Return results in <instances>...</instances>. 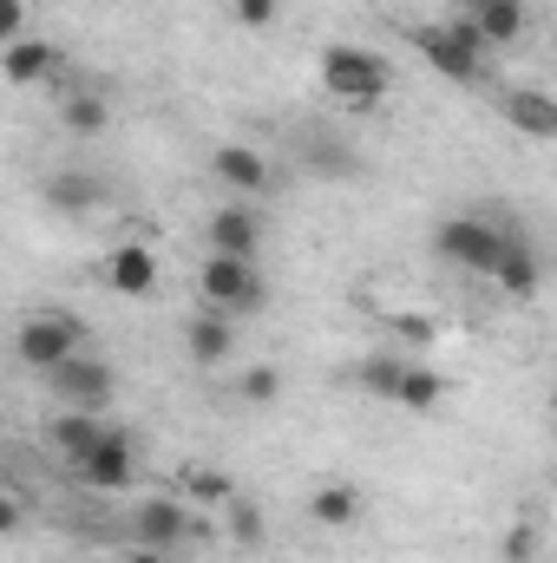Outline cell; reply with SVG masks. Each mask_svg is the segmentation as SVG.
<instances>
[{"mask_svg":"<svg viewBox=\"0 0 557 563\" xmlns=\"http://www.w3.org/2000/svg\"><path fill=\"white\" fill-rule=\"evenodd\" d=\"M414 46H419V59H426L439 79H452V86H485V79H492V66H485L492 40H485L466 13H452V20H439V26H414Z\"/></svg>","mask_w":557,"mask_h":563,"instance_id":"1","label":"cell"},{"mask_svg":"<svg viewBox=\"0 0 557 563\" xmlns=\"http://www.w3.org/2000/svg\"><path fill=\"white\" fill-rule=\"evenodd\" d=\"M315 73H321L328 99H341V106H354V112H368V106L387 99V59L368 53V46L335 40V46H321V66H315Z\"/></svg>","mask_w":557,"mask_h":563,"instance_id":"2","label":"cell"},{"mask_svg":"<svg viewBox=\"0 0 557 563\" xmlns=\"http://www.w3.org/2000/svg\"><path fill=\"white\" fill-rule=\"evenodd\" d=\"M197 288H204V308H217V314H250V308H263V269L250 263V256H204V269H197Z\"/></svg>","mask_w":557,"mask_h":563,"instance_id":"3","label":"cell"},{"mask_svg":"<svg viewBox=\"0 0 557 563\" xmlns=\"http://www.w3.org/2000/svg\"><path fill=\"white\" fill-rule=\"evenodd\" d=\"M505 236H512V230H499L492 217H446V223L433 230V250H439L446 263L472 269V276H492L499 256H505Z\"/></svg>","mask_w":557,"mask_h":563,"instance_id":"4","label":"cell"},{"mask_svg":"<svg viewBox=\"0 0 557 563\" xmlns=\"http://www.w3.org/2000/svg\"><path fill=\"white\" fill-rule=\"evenodd\" d=\"M13 347H20V361H26L33 374H53V367H66V361L79 354V321H73V314H33V321L13 334Z\"/></svg>","mask_w":557,"mask_h":563,"instance_id":"5","label":"cell"},{"mask_svg":"<svg viewBox=\"0 0 557 563\" xmlns=\"http://www.w3.org/2000/svg\"><path fill=\"white\" fill-rule=\"evenodd\" d=\"M46 387H53V400H59V407L106 413V407H112V387H119V374H112L106 361H86V354H73L66 367H53V374H46Z\"/></svg>","mask_w":557,"mask_h":563,"instance_id":"6","label":"cell"},{"mask_svg":"<svg viewBox=\"0 0 557 563\" xmlns=\"http://www.w3.org/2000/svg\"><path fill=\"white\" fill-rule=\"evenodd\" d=\"M204 236H210L217 256H250V263L263 256V217H256L250 203H223V210H210Z\"/></svg>","mask_w":557,"mask_h":563,"instance_id":"7","label":"cell"},{"mask_svg":"<svg viewBox=\"0 0 557 563\" xmlns=\"http://www.w3.org/2000/svg\"><path fill=\"white\" fill-rule=\"evenodd\" d=\"M210 177L223 184V190H237V197H263L276 177H270V157L263 151H250V144H217L210 151Z\"/></svg>","mask_w":557,"mask_h":563,"instance_id":"8","label":"cell"},{"mask_svg":"<svg viewBox=\"0 0 557 563\" xmlns=\"http://www.w3.org/2000/svg\"><path fill=\"white\" fill-rule=\"evenodd\" d=\"M106 288L125 295V301H144V295L157 288V250H151V243H119V250L106 256Z\"/></svg>","mask_w":557,"mask_h":563,"instance_id":"9","label":"cell"},{"mask_svg":"<svg viewBox=\"0 0 557 563\" xmlns=\"http://www.w3.org/2000/svg\"><path fill=\"white\" fill-rule=\"evenodd\" d=\"M73 472H79L92 492H125V485H132V472H139V459H132V439H125V432H112V439H106L99 452H86Z\"/></svg>","mask_w":557,"mask_h":563,"instance_id":"10","label":"cell"},{"mask_svg":"<svg viewBox=\"0 0 557 563\" xmlns=\"http://www.w3.org/2000/svg\"><path fill=\"white\" fill-rule=\"evenodd\" d=\"M132 531H139V544H151V551H177L197 525H190V511H184L177 498H144L139 518H132Z\"/></svg>","mask_w":557,"mask_h":563,"instance_id":"11","label":"cell"},{"mask_svg":"<svg viewBox=\"0 0 557 563\" xmlns=\"http://www.w3.org/2000/svg\"><path fill=\"white\" fill-rule=\"evenodd\" d=\"M46 439H53V452H59V459H73V465H79L86 452H99V445L112 439V426L99 420V413L66 407V413H53V420H46Z\"/></svg>","mask_w":557,"mask_h":563,"instance_id":"12","label":"cell"},{"mask_svg":"<svg viewBox=\"0 0 557 563\" xmlns=\"http://www.w3.org/2000/svg\"><path fill=\"white\" fill-rule=\"evenodd\" d=\"M184 347H190V361H197V367H223V361L237 354V328H230V314H217V308L190 314Z\"/></svg>","mask_w":557,"mask_h":563,"instance_id":"13","label":"cell"},{"mask_svg":"<svg viewBox=\"0 0 557 563\" xmlns=\"http://www.w3.org/2000/svg\"><path fill=\"white\" fill-rule=\"evenodd\" d=\"M0 73H7V86H40V79L59 73V46L53 40H7Z\"/></svg>","mask_w":557,"mask_h":563,"instance_id":"14","label":"cell"},{"mask_svg":"<svg viewBox=\"0 0 557 563\" xmlns=\"http://www.w3.org/2000/svg\"><path fill=\"white\" fill-rule=\"evenodd\" d=\"M492 282H499L505 295H518V301H525V295H538V282H545V269H538V250H532V243H525L518 230L505 236V256H499V269H492Z\"/></svg>","mask_w":557,"mask_h":563,"instance_id":"15","label":"cell"},{"mask_svg":"<svg viewBox=\"0 0 557 563\" xmlns=\"http://www.w3.org/2000/svg\"><path fill=\"white\" fill-rule=\"evenodd\" d=\"M308 518H315L321 531H348V525L361 518V492L341 485V478H335V485H315V492H308Z\"/></svg>","mask_w":557,"mask_h":563,"instance_id":"16","label":"cell"},{"mask_svg":"<svg viewBox=\"0 0 557 563\" xmlns=\"http://www.w3.org/2000/svg\"><path fill=\"white\" fill-rule=\"evenodd\" d=\"M492 46H518L525 40V0H485V7H472L466 13Z\"/></svg>","mask_w":557,"mask_h":563,"instance_id":"17","label":"cell"},{"mask_svg":"<svg viewBox=\"0 0 557 563\" xmlns=\"http://www.w3.org/2000/svg\"><path fill=\"white\" fill-rule=\"evenodd\" d=\"M505 119L525 139H557V99L545 92H505Z\"/></svg>","mask_w":557,"mask_h":563,"instance_id":"18","label":"cell"},{"mask_svg":"<svg viewBox=\"0 0 557 563\" xmlns=\"http://www.w3.org/2000/svg\"><path fill=\"white\" fill-rule=\"evenodd\" d=\"M59 125H66L73 139H99V132L112 125V106H106L99 92H66V106H59Z\"/></svg>","mask_w":557,"mask_h":563,"instance_id":"19","label":"cell"},{"mask_svg":"<svg viewBox=\"0 0 557 563\" xmlns=\"http://www.w3.org/2000/svg\"><path fill=\"white\" fill-rule=\"evenodd\" d=\"M354 380H361V394H374V400H401L407 361H394V354H368V361L354 367Z\"/></svg>","mask_w":557,"mask_h":563,"instance_id":"20","label":"cell"},{"mask_svg":"<svg viewBox=\"0 0 557 563\" xmlns=\"http://www.w3.org/2000/svg\"><path fill=\"white\" fill-rule=\"evenodd\" d=\"M223 525H230V544H237V551H263V505H256V498L237 492V498L223 505Z\"/></svg>","mask_w":557,"mask_h":563,"instance_id":"21","label":"cell"},{"mask_svg":"<svg viewBox=\"0 0 557 563\" xmlns=\"http://www.w3.org/2000/svg\"><path fill=\"white\" fill-rule=\"evenodd\" d=\"M446 400V380L433 374V367H407V380H401V400L394 407H407V413H433Z\"/></svg>","mask_w":557,"mask_h":563,"instance_id":"22","label":"cell"},{"mask_svg":"<svg viewBox=\"0 0 557 563\" xmlns=\"http://www.w3.org/2000/svg\"><path fill=\"white\" fill-rule=\"evenodd\" d=\"M46 197H53L59 210H92V203H99V184H92V170H59V177L46 184Z\"/></svg>","mask_w":557,"mask_h":563,"instance_id":"23","label":"cell"},{"mask_svg":"<svg viewBox=\"0 0 557 563\" xmlns=\"http://www.w3.org/2000/svg\"><path fill=\"white\" fill-rule=\"evenodd\" d=\"M237 394H243L250 407H270V400L282 394V374H276V367H250V374L237 380Z\"/></svg>","mask_w":557,"mask_h":563,"instance_id":"24","label":"cell"},{"mask_svg":"<svg viewBox=\"0 0 557 563\" xmlns=\"http://www.w3.org/2000/svg\"><path fill=\"white\" fill-rule=\"evenodd\" d=\"M190 498L197 505H230L237 485H230V472H190Z\"/></svg>","mask_w":557,"mask_h":563,"instance_id":"25","label":"cell"},{"mask_svg":"<svg viewBox=\"0 0 557 563\" xmlns=\"http://www.w3.org/2000/svg\"><path fill=\"white\" fill-rule=\"evenodd\" d=\"M499 558L505 563H538V531H532V525H512L505 544H499Z\"/></svg>","mask_w":557,"mask_h":563,"instance_id":"26","label":"cell"},{"mask_svg":"<svg viewBox=\"0 0 557 563\" xmlns=\"http://www.w3.org/2000/svg\"><path fill=\"white\" fill-rule=\"evenodd\" d=\"M282 13V0H237V26H250V33H270Z\"/></svg>","mask_w":557,"mask_h":563,"instance_id":"27","label":"cell"},{"mask_svg":"<svg viewBox=\"0 0 557 563\" xmlns=\"http://www.w3.org/2000/svg\"><path fill=\"white\" fill-rule=\"evenodd\" d=\"M0 33L7 40H26V0H0Z\"/></svg>","mask_w":557,"mask_h":563,"instance_id":"28","label":"cell"},{"mask_svg":"<svg viewBox=\"0 0 557 563\" xmlns=\"http://www.w3.org/2000/svg\"><path fill=\"white\" fill-rule=\"evenodd\" d=\"M394 328H401V334H407V341H419V347H426V341H433V334H439V328H433V321H426V314H401V321H394Z\"/></svg>","mask_w":557,"mask_h":563,"instance_id":"29","label":"cell"},{"mask_svg":"<svg viewBox=\"0 0 557 563\" xmlns=\"http://www.w3.org/2000/svg\"><path fill=\"white\" fill-rule=\"evenodd\" d=\"M20 518H26V511H20V498H0V531H7V538L20 531Z\"/></svg>","mask_w":557,"mask_h":563,"instance_id":"30","label":"cell"},{"mask_svg":"<svg viewBox=\"0 0 557 563\" xmlns=\"http://www.w3.org/2000/svg\"><path fill=\"white\" fill-rule=\"evenodd\" d=\"M119 563H164V551H151V544H139V551H125Z\"/></svg>","mask_w":557,"mask_h":563,"instance_id":"31","label":"cell"},{"mask_svg":"<svg viewBox=\"0 0 557 563\" xmlns=\"http://www.w3.org/2000/svg\"><path fill=\"white\" fill-rule=\"evenodd\" d=\"M452 7H459V13H472V7H485V0H452Z\"/></svg>","mask_w":557,"mask_h":563,"instance_id":"32","label":"cell"},{"mask_svg":"<svg viewBox=\"0 0 557 563\" xmlns=\"http://www.w3.org/2000/svg\"><path fill=\"white\" fill-rule=\"evenodd\" d=\"M551 413H557V387H551Z\"/></svg>","mask_w":557,"mask_h":563,"instance_id":"33","label":"cell"}]
</instances>
